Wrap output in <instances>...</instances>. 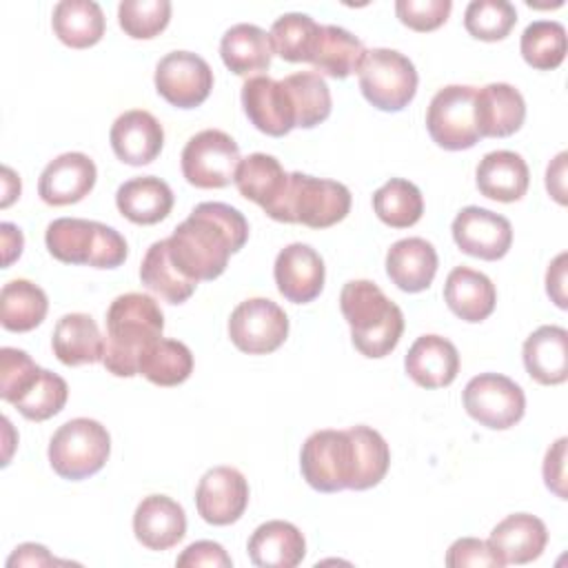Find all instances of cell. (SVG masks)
<instances>
[{
	"label": "cell",
	"mask_w": 568,
	"mask_h": 568,
	"mask_svg": "<svg viewBox=\"0 0 568 568\" xmlns=\"http://www.w3.org/2000/svg\"><path fill=\"white\" fill-rule=\"evenodd\" d=\"M248 240L246 217L224 202H202L166 237L175 266L193 282H209L226 271L229 257Z\"/></svg>",
	"instance_id": "1"
},
{
	"label": "cell",
	"mask_w": 568,
	"mask_h": 568,
	"mask_svg": "<svg viewBox=\"0 0 568 568\" xmlns=\"http://www.w3.org/2000/svg\"><path fill=\"white\" fill-rule=\"evenodd\" d=\"M164 315L146 293L118 295L106 311L102 364L115 377L138 375L142 353L162 337Z\"/></svg>",
	"instance_id": "2"
},
{
	"label": "cell",
	"mask_w": 568,
	"mask_h": 568,
	"mask_svg": "<svg viewBox=\"0 0 568 568\" xmlns=\"http://www.w3.org/2000/svg\"><path fill=\"white\" fill-rule=\"evenodd\" d=\"M339 308L351 326L353 346L364 357H386L397 346L404 333V313L375 282H346L339 293Z\"/></svg>",
	"instance_id": "3"
},
{
	"label": "cell",
	"mask_w": 568,
	"mask_h": 568,
	"mask_svg": "<svg viewBox=\"0 0 568 568\" xmlns=\"http://www.w3.org/2000/svg\"><path fill=\"white\" fill-rule=\"evenodd\" d=\"M44 244L64 264L115 268L126 260V240L111 226L82 217H58L47 226Z\"/></svg>",
	"instance_id": "4"
},
{
	"label": "cell",
	"mask_w": 568,
	"mask_h": 568,
	"mask_svg": "<svg viewBox=\"0 0 568 568\" xmlns=\"http://www.w3.org/2000/svg\"><path fill=\"white\" fill-rule=\"evenodd\" d=\"M351 211V191L342 182L313 178L300 171L288 173L284 197L268 215L286 224H304L308 229H328L342 222Z\"/></svg>",
	"instance_id": "5"
},
{
	"label": "cell",
	"mask_w": 568,
	"mask_h": 568,
	"mask_svg": "<svg viewBox=\"0 0 568 568\" xmlns=\"http://www.w3.org/2000/svg\"><path fill=\"white\" fill-rule=\"evenodd\" d=\"M111 453L109 430L89 417L64 422L49 442V464L62 479H87L102 470Z\"/></svg>",
	"instance_id": "6"
},
{
	"label": "cell",
	"mask_w": 568,
	"mask_h": 568,
	"mask_svg": "<svg viewBox=\"0 0 568 568\" xmlns=\"http://www.w3.org/2000/svg\"><path fill=\"white\" fill-rule=\"evenodd\" d=\"M357 73L362 95L379 111H402L415 98V64L395 49H368Z\"/></svg>",
	"instance_id": "7"
},
{
	"label": "cell",
	"mask_w": 568,
	"mask_h": 568,
	"mask_svg": "<svg viewBox=\"0 0 568 568\" xmlns=\"http://www.w3.org/2000/svg\"><path fill=\"white\" fill-rule=\"evenodd\" d=\"M300 470L306 484L320 493L351 488L353 442L348 430H315L306 437L300 453Z\"/></svg>",
	"instance_id": "8"
},
{
	"label": "cell",
	"mask_w": 568,
	"mask_h": 568,
	"mask_svg": "<svg viewBox=\"0 0 568 568\" xmlns=\"http://www.w3.org/2000/svg\"><path fill=\"white\" fill-rule=\"evenodd\" d=\"M240 160V146L229 133L204 129L189 138L180 164L189 184L197 189H222L235 180Z\"/></svg>",
	"instance_id": "9"
},
{
	"label": "cell",
	"mask_w": 568,
	"mask_h": 568,
	"mask_svg": "<svg viewBox=\"0 0 568 568\" xmlns=\"http://www.w3.org/2000/svg\"><path fill=\"white\" fill-rule=\"evenodd\" d=\"M426 129L433 142L446 151L475 146L481 140L475 126V87L448 84L439 89L428 104Z\"/></svg>",
	"instance_id": "10"
},
{
	"label": "cell",
	"mask_w": 568,
	"mask_h": 568,
	"mask_svg": "<svg viewBox=\"0 0 568 568\" xmlns=\"http://www.w3.org/2000/svg\"><path fill=\"white\" fill-rule=\"evenodd\" d=\"M462 399L466 413L493 430H506L515 426L526 410L521 386L499 373L475 375L466 384Z\"/></svg>",
	"instance_id": "11"
},
{
	"label": "cell",
	"mask_w": 568,
	"mask_h": 568,
	"mask_svg": "<svg viewBox=\"0 0 568 568\" xmlns=\"http://www.w3.org/2000/svg\"><path fill=\"white\" fill-rule=\"evenodd\" d=\"M288 335L286 313L266 297L240 302L229 317L231 342L248 355H266L277 351Z\"/></svg>",
	"instance_id": "12"
},
{
	"label": "cell",
	"mask_w": 568,
	"mask_h": 568,
	"mask_svg": "<svg viewBox=\"0 0 568 568\" xmlns=\"http://www.w3.org/2000/svg\"><path fill=\"white\" fill-rule=\"evenodd\" d=\"M213 89V71L191 51H171L155 67V91L178 109L200 106Z\"/></svg>",
	"instance_id": "13"
},
{
	"label": "cell",
	"mask_w": 568,
	"mask_h": 568,
	"mask_svg": "<svg viewBox=\"0 0 568 568\" xmlns=\"http://www.w3.org/2000/svg\"><path fill=\"white\" fill-rule=\"evenodd\" d=\"M453 240L466 255L495 262L501 260L513 244L510 222L481 206H466L453 220Z\"/></svg>",
	"instance_id": "14"
},
{
	"label": "cell",
	"mask_w": 568,
	"mask_h": 568,
	"mask_svg": "<svg viewBox=\"0 0 568 568\" xmlns=\"http://www.w3.org/2000/svg\"><path fill=\"white\" fill-rule=\"evenodd\" d=\"M200 517L213 526L237 521L248 506V484L237 468L215 466L206 470L195 490Z\"/></svg>",
	"instance_id": "15"
},
{
	"label": "cell",
	"mask_w": 568,
	"mask_h": 568,
	"mask_svg": "<svg viewBox=\"0 0 568 568\" xmlns=\"http://www.w3.org/2000/svg\"><path fill=\"white\" fill-rule=\"evenodd\" d=\"M242 106L251 124L273 138L295 129V113L282 80L253 75L242 84Z\"/></svg>",
	"instance_id": "16"
},
{
	"label": "cell",
	"mask_w": 568,
	"mask_h": 568,
	"mask_svg": "<svg viewBox=\"0 0 568 568\" xmlns=\"http://www.w3.org/2000/svg\"><path fill=\"white\" fill-rule=\"evenodd\" d=\"M95 178L93 160L80 151H69L44 166L38 180V195L49 206L75 204L91 193Z\"/></svg>",
	"instance_id": "17"
},
{
	"label": "cell",
	"mask_w": 568,
	"mask_h": 568,
	"mask_svg": "<svg viewBox=\"0 0 568 568\" xmlns=\"http://www.w3.org/2000/svg\"><path fill=\"white\" fill-rule=\"evenodd\" d=\"M277 291L293 304L313 302L324 288V260L308 244L284 246L273 264Z\"/></svg>",
	"instance_id": "18"
},
{
	"label": "cell",
	"mask_w": 568,
	"mask_h": 568,
	"mask_svg": "<svg viewBox=\"0 0 568 568\" xmlns=\"http://www.w3.org/2000/svg\"><path fill=\"white\" fill-rule=\"evenodd\" d=\"M109 140L118 160L131 166H142L160 155L164 144V129L153 113L144 109H131L115 118Z\"/></svg>",
	"instance_id": "19"
},
{
	"label": "cell",
	"mask_w": 568,
	"mask_h": 568,
	"mask_svg": "<svg viewBox=\"0 0 568 568\" xmlns=\"http://www.w3.org/2000/svg\"><path fill=\"white\" fill-rule=\"evenodd\" d=\"M526 118L524 95L506 82L475 89V126L481 138H508Z\"/></svg>",
	"instance_id": "20"
},
{
	"label": "cell",
	"mask_w": 568,
	"mask_h": 568,
	"mask_svg": "<svg viewBox=\"0 0 568 568\" xmlns=\"http://www.w3.org/2000/svg\"><path fill=\"white\" fill-rule=\"evenodd\" d=\"M133 532L144 548L169 550L186 535L184 508L166 495H149L133 513Z\"/></svg>",
	"instance_id": "21"
},
{
	"label": "cell",
	"mask_w": 568,
	"mask_h": 568,
	"mask_svg": "<svg viewBox=\"0 0 568 568\" xmlns=\"http://www.w3.org/2000/svg\"><path fill=\"white\" fill-rule=\"evenodd\" d=\"M408 377L422 388H444L459 373V353L455 344L442 335H422L413 342L404 357Z\"/></svg>",
	"instance_id": "22"
},
{
	"label": "cell",
	"mask_w": 568,
	"mask_h": 568,
	"mask_svg": "<svg viewBox=\"0 0 568 568\" xmlns=\"http://www.w3.org/2000/svg\"><path fill=\"white\" fill-rule=\"evenodd\" d=\"M548 544L546 524L528 513H515L501 519L488 537V546L501 564H530Z\"/></svg>",
	"instance_id": "23"
},
{
	"label": "cell",
	"mask_w": 568,
	"mask_h": 568,
	"mask_svg": "<svg viewBox=\"0 0 568 568\" xmlns=\"http://www.w3.org/2000/svg\"><path fill=\"white\" fill-rule=\"evenodd\" d=\"M246 550L260 568H295L306 555V541L291 521L271 519L253 530Z\"/></svg>",
	"instance_id": "24"
},
{
	"label": "cell",
	"mask_w": 568,
	"mask_h": 568,
	"mask_svg": "<svg viewBox=\"0 0 568 568\" xmlns=\"http://www.w3.org/2000/svg\"><path fill=\"white\" fill-rule=\"evenodd\" d=\"M526 373L544 386H555L568 377V331L561 326H539L524 342Z\"/></svg>",
	"instance_id": "25"
},
{
	"label": "cell",
	"mask_w": 568,
	"mask_h": 568,
	"mask_svg": "<svg viewBox=\"0 0 568 568\" xmlns=\"http://www.w3.org/2000/svg\"><path fill=\"white\" fill-rule=\"evenodd\" d=\"M435 273L437 251L424 237L397 240L386 253V275L397 288L406 293H419L428 288Z\"/></svg>",
	"instance_id": "26"
},
{
	"label": "cell",
	"mask_w": 568,
	"mask_h": 568,
	"mask_svg": "<svg viewBox=\"0 0 568 568\" xmlns=\"http://www.w3.org/2000/svg\"><path fill=\"white\" fill-rule=\"evenodd\" d=\"M475 180L484 197L497 202H517L528 191L530 171L519 153L490 151L479 160Z\"/></svg>",
	"instance_id": "27"
},
{
	"label": "cell",
	"mask_w": 568,
	"mask_h": 568,
	"mask_svg": "<svg viewBox=\"0 0 568 568\" xmlns=\"http://www.w3.org/2000/svg\"><path fill=\"white\" fill-rule=\"evenodd\" d=\"M233 182L242 197L255 202L266 215H271L284 197L288 173L282 169L277 158L268 153H251L240 160Z\"/></svg>",
	"instance_id": "28"
},
{
	"label": "cell",
	"mask_w": 568,
	"mask_h": 568,
	"mask_svg": "<svg viewBox=\"0 0 568 568\" xmlns=\"http://www.w3.org/2000/svg\"><path fill=\"white\" fill-rule=\"evenodd\" d=\"M444 300L459 320L475 324L495 311L497 291L488 275L468 266H455L446 277Z\"/></svg>",
	"instance_id": "29"
},
{
	"label": "cell",
	"mask_w": 568,
	"mask_h": 568,
	"mask_svg": "<svg viewBox=\"0 0 568 568\" xmlns=\"http://www.w3.org/2000/svg\"><path fill=\"white\" fill-rule=\"evenodd\" d=\"M51 346L64 366L95 364L104 355V337L95 320L87 313L62 315L53 328Z\"/></svg>",
	"instance_id": "30"
},
{
	"label": "cell",
	"mask_w": 568,
	"mask_h": 568,
	"mask_svg": "<svg viewBox=\"0 0 568 568\" xmlns=\"http://www.w3.org/2000/svg\"><path fill=\"white\" fill-rule=\"evenodd\" d=\"M115 206L133 224H158L173 209V191L155 175L131 178L120 184Z\"/></svg>",
	"instance_id": "31"
},
{
	"label": "cell",
	"mask_w": 568,
	"mask_h": 568,
	"mask_svg": "<svg viewBox=\"0 0 568 568\" xmlns=\"http://www.w3.org/2000/svg\"><path fill=\"white\" fill-rule=\"evenodd\" d=\"M220 55L229 71L235 75H248L255 71H266L273 58V44L264 29L257 24L240 22L233 24L220 42Z\"/></svg>",
	"instance_id": "32"
},
{
	"label": "cell",
	"mask_w": 568,
	"mask_h": 568,
	"mask_svg": "<svg viewBox=\"0 0 568 568\" xmlns=\"http://www.w3.org/2000/svg\"><path fill=\"white\" fill-rule=\"evenodd\" d=\"M51 27L62 44L89 49L104 36V13L93 0H62L53 7Z\"/></svg>",
	"instance_id": "33"
},
{
	"label": "cell",
	"mask_w": 568,
	"mask_h": 568,
	"mask_svg": "<svg viewBox=\"0 0 568 568\" xmlns=\"http://www.w3.org/2000/svg\"><path fill=\"white\" fill-rule=\"evenodd\" d=\"M364 53V44L351 31L335 24H322L311 64L328 78L344 80L359 69Z\"/></svg>",
	"instance_id": "34"
},
{
	"label": "cell",
	"mask_w": 568,
	"mask_h": 568,
	"mask_svg": "<svg viewBox=\"0 0 568 568\" xmlns=\"http://www.w3.org/2000/svg\"><path fill=\"white\" fill-rule=\"evenodd\" d=\"M140 280L149 291H153L169 304L186 302L197 286V282L189 280L175 266V262L169 255L166 240H158L146 248L144 260L140 264Z\"/></svg>",
	"instance_id": "35"
},
{
	"label": "cell",
	"mask_w": 568,
	"mask_h": 568,
	"mask_svg": "<svg viewBox=\"0 0 568 568\" xmlns=\"http://www.w3.org/2000/svg\"><path fill=\"white\" fill-rule=\"evenodd\" d=\"M47 311V293L29 280H11L0 291V322L7 331H33L36 326L42 324Z\"/></svg>",
	"instance_id": "36"
},
{
	"label": "cell",
	"mask_w": 568,
	"mask_h": 568,
	"mask_svg": "<svg viewBox=\"0 0 568 568\" xmlns=\"http://www.w3.org/2000/svg\"><path fill=\"white\" fill-rule=\"evenodd\" d=\"M193 373V355L178 339L158 337L140 357L138 375H144L155 386H178Z\"/></svg>",
	"instance_id": "37"
},
{
	"label": "cell",
	"mask_w": 568,
	"mask_h": 568,
	"mask_svg": "<svg viewBox=\"0 0 568 568\" xmlns=\"http://www.w3.org/2000/svg\"><path fill=\"white\" fill-rule=\"evenodd\" d=\"M297 129H313L331 115V91L324 78L315 71L291 73L282 80Z\"/></svg>",
	"instance_id": "38"
},
{
	"label": "cell",
	"mask_w": 568,
	"mask_h": 568,
	"mask_svg": "<svg viewBox=\"0 0 568 568\" xmlns=\"http://www.w3.org/2000/svg\"><path fill=\"white\" fill-rule=\"evenodd\" d=\"M353 442V481L351 490H366L377 486L390 464L386 439L371 426L346 428Z\"/></svg>",
	"instance_id": "39"
},
{
	"label": "cell",
	"mask_w": 568,
	"mask_h": 568,
	"mask_svg": "<svg viewBox=\"0 0 568 568\" xmlns=\"http://www.w3.org/2000/svg\"><path fill=\"white\" fill-rule=\"evenodd\" d=\"M373 211L386 226L408 229L419 222L424 213V197L413 182L390 178L373 193Z\"/></svg>",
	"instance_id": "40"
},
{
	"label": "cell",
	"mask_w": 568,
	"mask_h": 568,
	"mask_svg": "<svg viewBox=\"0 0 568 568\" xmlns=\"http://www.w3.org/2000/svg\"><path fill=\"white\" fill-rule=\"evenodd\" d=\"M320 27L322 24H317L306 13L280 16L268 31L273 53H277L286 62H311Z\"/></svg>",
	"instance_id": "41"
},
{
	"label": "cell",
	"mask_w": 568,
	"mask_h": 568,
	"mask_svg": "<svg viewBox=\"0 0 568 568\" xmlns=\"http://www.w3.org/2000/svg\"><path fill=\"white\" fill-rule=\"evenodd\" d=\"M519 51L532 69L552 71L566 58V29L557 20L530 22L519 40Z\"/></svg>",
	"instance_id": "42"
},
{
	"label": "cell",
	"mask_w": 568,
	"mask_h": 568,
	"mask_svg": "<svg viewBox=\"0 0 568 568\" xmlns=\"http://www.w3.org/2000/svg\"><path fill=\"white\" fill-rule=\"evenodd\" d=\"M69 397L67 382L47 368H40L36 379L11 402L18 413L31 422H44L58 415Z\"/></svg>",
	"instance_id": "43"
},
{
	"label": "cell",
	"mask_w": 568,
	"mask_h": 568,
	"mask_svg": "<svg viewBox=\"0 0 568 568\" xmlns=\"http://www.w3.org/2000/svg\"><path fill=\"white\" fill-rule=\"evenodd\" d=\"M517 22V11L508 0H473L464 13L466 31L484 42L504 40Z\"/></svg>",
	"instance_id": "44"
},
{
	"label": "cell",
	"mask_w": 568,
	"mask_h": 568,
	"mask_svg": "<svg viewBox=\"0 0 568 568\" xmlns=\"http://www.w3.org/2000/svg\"><path fill=\"white\" fill-rule=\"evenodd\" d=\"M171 20L169 0H122L118 7V22L122 31L135 40L155 38Z\"/></svg>",
	"instance_id": "45"
},
{
	"label": "cell",
	"mask_w": 568,
	"mask_h": 568,
	"mask_svg": "<svg viewBox=\"0 0 568 568\" xmlns=\"http://www.w3.org/2000/svg\"><path fill=\"white\" fill-rule=\"evenodd\" d=\"M40 373V366L20 348L4 346L0 351V397L13 402Z\"/></svg>",
	"instance_id": "46"
},
{
	"label": "cell",
	"mask_w": 568,
	"mask_h": 568,
	"mask_svg": "<svg viewBox=\"0 0 568 568\" xmlns=\"http://www.w3.org/2000/svg\"><path fill=\"white\" fill-rule=\"evenodd\" d=\"M453 9L450 0H397L395 13L402 24L413 31L426 33L442 27Z\"/></svg>",
	"instance_id": "47"
},
{
	"label": "cell",
	"mask_w": 568,
	"mask_h": 568,
	"mask_svg": "<svg viewBox=\"0 0 568 568\" xmlns=\"http://www.w3.org/2000/svg\"><path fill=\"white\" fill-rule=\"evenodd\" d=\"M446 566L464 568V566H504L501 559L493 552L488 541L475 537H462L450 544L446 552Z\"/></svg>",
	"instance_id": "48"
},
{
	"label": "cell",
	"mask_w": 568,
	"mask_h": 568,
	"mask_svg": "<svg viewBox=\"0 0 568 568\" xmlns=\"http://www.w3.org/2000/svg\"><path fill=\"white\" fill-rule=\"evenodd\" d=\"M175 564L178 566H191V568H197V566L231 568L233 561H231V557L226 555V550L217 541L202 539V541H195V544L186 546Z\"/></svg>",
	"instance_id": "49"
},
{
	"label": "cell",
	"mask_w": 568,
	"mask_h": 568,
	"mask_svg": "<svg viewBox=\"0 0 568 568\" xmlns=\"http://www.w3.org/2000/svg\"><path fill=\"white\" fill-rule=\"evenodd\" d=\"M564 466H566V437H559L546 450V457H544V479H546V486L559 499H566V488H564L566 473H564Z\"/></svg>",
	"instance_id": "50"
},
{
	"label": "cell",
	"mask_w": 568,
	"mask_h": 568,
	"mask_svg": "<svg viewBox=\"0 0 568 568\" xmlns=\"http://www.w3.org/2000/svg\"><path fill=\"white\" fill-rule=\"evenodd\" d=\"M51 564H62L58 561L53 555H49V550L40 544H20L11 557L7 559V566H51Z\"/></svg>",
	"instance_id": "51"
},
{
	"label": "cell",
	"mask_w": 568,
	"mask_h": 568,
	"mask_svg": "<svg viewBox=\"0 0 568 568\" xmlns=\"http://www.w3.org/2000/svg\"><path fill=\"white\" fill-rule=\"evenodd\" d=\"M564 264H566V253H559L546 273V291L559 308H566V291H564L566 266Z\"/></svg>",
	"instance_id": "52"
},
{
	"label": "cell",
	"mask_w": 568,
	"mask_h": 568,
	"mask_svg": "<svg viewBox=\"0 0 568 568\" xmlns=\"http://www.w3.org/2000/svg\"><path fill=\"white\" fill-rule=\"evenodd\" d=\"M0 235H2V253H4L2 264L9 266L16 257H20L24 237H22V231L16 224H11V222H2L0 224Z\"/></svg>",
	"instance_id": "53"
},
{
	"label": "cell",
	"mask_w": 568,
	"mask_h": 568,
	"mask_svg": "<svg viewBox=\"0 0 568 568\" xmlns=\"http://www.w3.org/2000/svg\"><path fill=\"white\" fill-rule=\"evenodd\" d=\"M566 153H559L557 158H555V162L548 166V171H546V186H548V191H550V195L559 202V204H564L566 202V193H564V173H566Z\"/></svg>",
	"instance_id": "54"
},
{
	"label": "cell",
	"mask_w": 568,
	"mask_h": 568,
	"mask_svg": "<svg viewBox=\"0 0 568 568\" xmlns=\"http://www.w3.org/2000/svg\"><path fill=\"white\" fill-rule=\"evenodd\" d=\"M2 184H4V197H2V209H7L18 195H20V180L16 178V173L9 169V166H4L2 169Z\"/></svg>",
	"instance_id": "55"
}]
</instances>
